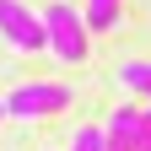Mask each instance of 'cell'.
I'll return each instance as SVG.
<instances>
[{
    "label": "cell",
    "instance_id": "obj_6",
    "mask_svg": "<svg viewBox=\"0 0 151 151\" xmlns=\"http://www.w3.org/2000/svg\"><path fill=\"white\" fill-rule=\"evenodd\" d=\"M70 151H103V124H81L70 135Z\"/></svg>",
    "mask_w": 151,
    "mask_h": 151
},
{
    "label": "cell",
    "instance_id": "obj_1",
    "mask_svg": "<svg viewBox=\"0 0 151 151\" xmlns=\"http://www.w3.org/2000/svg\"><path fill=\"white\" fill-rule=\"evenodd\" d=\"M43 32H49V54L60 65H86V54H92V27H86V16L65 6V0H54V6L43 11Z\"/></svg>",
    "mask_w": 151,
    "mask_h": 151
},
{
    "label": "cell",
    "instance_id": "obj_4",
    "mask_svg": "<svg viewBox=\"0 0 151 151\" xmlns=\"http://www.w3.org/2000/svg\"><path fill=\"white\" fill-rule=\"evenodd\" d=\"M119 81L135 92L140 103H151V60H124L119 65Z\"/></svg>",
    "mask_w": 151,
    "mask_h": 151
},
{
    "label": "cell",
    "instance_id": "obj_3",
    "mask_svg": "<svg viewBox=\"0 0 151 151\" xmlns=\"http://www.w3.org/2000/svg\"><path fill=\"white\" fill-rule=\"evenodd\" d=\"M0 38H6V43H16L22 54H43V49H49L43 16L27 11L22 0H0Z\"/></svg>",
    "mask_w": 151,
    "mask_h": 151
},
{
    "label": "cell",
    "instance_id": "obj_5",
    "mask_svg": "<svg viewBox=\"0 0 151 151\" xmlns=\"http://www.w3.org/2000/svg\"><path fill=\"white\" fill-rule=\"evenodd\" d=\"M119 6H124V0H86V27L92 32H108V27H119Z\"/></svg>",
    "mask_w": 151,
    "mask_h": 151
},
{
    "label": "cell",
    "instance_id": "obj_2",
    "mask_svg": "<svg viewBox=\"0 0 151 151\" xmlns=\"http://www.w3.org/2000/svg\"><path fill=\"white\" fill-rule=\"evenodd\" d=\"M70 108V86L65 81H22L6 97V119H49V113Z\"/></svg>",
    "mask_w": 151,
    "mask_h": 151
},
{
    "label": "cell",
    "instance_id": "obj_7",
    "mask_svg": "<svg viewBox=\"0 0 151 151\" xmlns=\"http://www.w3.org/2000/svg\"><path fill=\"white\" fill-rule=\"evenodd\" d=\"M135 151H151V103H140V135H135Z\"/></svg>",
    "mask_w": 151,
    "mask_h": 151
},
{
    "label": "cell",
    "instance_id": "obj_8",
    "mask_svg": "<svg viewBox=\"0 0 151 151\" xmlns=\"http://www.w3.org/2000/svg\"><path fill=\"white\" fill-rule=\"evenodd\" d=\"M0 119H6V97H0Z\"/></svg>",
    "mask_w": 151,
    "mask_h": 151
}]
</instances>
